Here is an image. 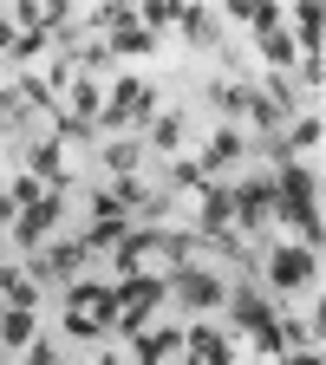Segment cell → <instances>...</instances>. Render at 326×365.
<instances>
[{"mask_svg":"<svg viewBox=\"0 0 326 365\" xmlns=\"http://www.w3.org/2000/svg\"><path fill=\"white\" fill-rule=\"evenodd\" d=\"M261 66H268V72H287V66H300L294 39H287V33H268V39H261Z\"/></svg>","mask_w":326,"mask_h":365,"instance_id":"obj_26","label":"cell"},{"mask_svg":"<svg viewBox=\"0 0 326 365\" xmlns=\"http://www.w3.org/2000/svg\"><path fill=\"white\" fill-rule=\"evenodd\" d=\"M274 365H326V359H320V346H294V352H281Z\"/></svg>","mask_w":326,"mask_h":365,"instance_id":"obj_35","label":"cell"},{"mask_svg":"<svg viewBox=\"0 0 326 365\" xmlns=\"http://www.w3.org/2000/svg\"><path fill=\"white\" fill-rule=\"evenodd\" d=\"M228 196H235V228H268L274 209H281V196H274V176H268V170L248 176L242 190H228Z\"/></svg>","mask_w":326,"mask_h":365,"instance_id":"obj_5","label":"cell"},{"mask_svg":"<svg viewBox=\"0 0 326 365\" xmlns=\"http://www.w3.org/2000/svg\"><path fill=\"white\" fill-rule=\"evenodd\" d=\"M151 144H157L163 157L183 144V111H157V124H151Z\"/></svg>","mask_w":326,"mask_h":365,"instance_id":"obj_29","label":"cell"},{"mask_svg":"<svg viewBox=\"0 0 326 365\" xmlns=\"http://www.w3.org/2000/svg\"><path fill=\"white\" fill-rule=\"evenodd\" d=\"M59 215H66V190H46L33 209H20V222H14V228H20V248H39L46 228H53Z\"/></svg>","mask_w":326,"mask_h":365,"instance_id":"obj_9","label":"cell"},{"mask_svg":"<svg viewBox=\"0 0 326 365\" xmlns=\"http://www.w3.org/2000/svg\"><path fill=\"white\" fill-rule=\"evenodd\" d=\"M33 339H39L33 307H7V313H0V346H33Z\"/></svg>","mask_w":326,"mask_h":365,"instance_id":"obj_19","label":"cell"},{"mask_svg":"<svg viewBox=\"0 0 326 365\" xmlns=\"http://www.w3.org/2000/svg\"><path fill=\"white\" fill-rule=\"evenodd\" d=\"M176 14H183V7H176V0H144V7H137V26H144V33L157 39L163 26H176Z\"/></svg>","mask_w":326,"mask_h":365,"instance_id":"obj_28","label":"cell"},{"mask_svg":"<svg viewBox=\"0 0 326 365\" xmlns=\"http://www.w3.org/2000/svg\"><path fill=\"white\" fill-rule=\"evenodd\" d=\"M203 105H209V111H222V118H248V85H235V78H209Z\"/></svg>","mask_w":326,"mask_h":365,"instance_id":"obj_18","label":"cell"},{"mask_svg":"<svg viewBox=\"0 0 326 365\" xmlns=\"http://www.w3.org/2000/svg\"><path fill=\"white\" fill-rule=\"evenodd\" d=\"M46 46H53V26H33V33H20V46H14L7 59H14V66H26V59H39V53H46Z\"/></svg>","mask_w":326,"mask_h":365,"instance_id":"obj_31","label":"cell"},{"mask_svg":"<svg viewBox=\"0 0 326 365\" xmlns=\"http://www.w3.org/2000/svg\"><path fill=\"white\" fill-rule=\"evenodd\" d=\"M66 307H72V313H98V319H111V333H118V287H105V281H78V287L66 294Z\"/></svg>","mask_w":326,"mask_h":365,"instance_id":"obj_14","label":"cell"},{"mask_svg":"<svg viewBox=\"0 0 326 365\" xmlns=\"http://www.w3.org/2000/svg\"><path fill=\"white\" fill-rule=\"evenodd\" d=\"M14 222H20V202H14L7 190H0V228H14Z\"/></svg>","mask_w":326,"mask_h":365,"instance_id":"obj_38","label":"cell"},{"mask_svg":"<svg viewBox=\"0 0 326 365\" xmlns=\"http://www.w3.org/2000/svg\"><path fill=\"white\" fill-rule=\"evenodd\" d=\"M157 85H144V78H118L111 85V105L98 111V124L105 130H124V124H157Z\"/></svg>","mask_w":326,"mask_h":365,"instance_id":"obj_4","label":"cell"},{"mask_svg":"<svg viewBox=\"0 0 326 365\" xmlns=\"http://www.w3.org/2000/svg\"><path fill=\"white\" fill-rule=\"evenodd\" d=\"M176 26H183V39H190V53H222V20L209 7H183Z\"/></svg>","mask_w":326,"mask_h":365,"instance_id":"obj_13","label":"cell"},{"mask_svg":"<svg viewBox=\"0 0 326 365\" xmlns=\"http://www.w3.org/2000/svg\"><path fill=\"white\" fill-rule=\"evenodd\" d=\"M170 300V281L163 274H137V281H118V333L124 339H137L151 327V313Z\"/></svg>","mask_w":326,"mask_h":365,"instance_id":"obj_3","label":"cell"},{"mask_svg":"<svg viewBox=\"0 0 326 365\" xmlns=\"http://www.w3.org/2000/svg\"><path fill=\"white\" fill-rule=\"evenodd\" d=\"M0 137H7V130H0Z\"/></svg>","mask_w":326,"mask_h":365,"instance_id":"obj_40","label":"cell"},{"mask_svg":"<svg viewBox=\"0 0 326 365\" xmlns=\"http://www.w3.org/2000/svg\"><path fill=\"white\" fill-rule=\"evenodd\" d=\"M26 365H59V359H53V346H46V339H33V346H26Z\"/></svg>","mask_w":326,"mask_h":365,"instance_id":"obj_37","label":"cell"},{"mask_svg":"<svg viewBox=\"0 0 326 365\" xmlns=\"http://www.w3.org/2000/svg\"><path fill=\"white\" fill-rule=\"evenodd\" d=\"M183 190H196V196L209 190V176L196 170V157H183V163H170V182H163V196H183Z\"/></svg>","mask_w":326,"mask_h":365,"instance_id":"obj_25","label":"cell"},{"mask_svg":"<svg viewBox=\"0 0 326 365\" xmlns=\"http://www.w3.org/2000/svg\"><path fill=\"white\" fill-rule=\"evenodd\" d=\"M0 294H7V307H33L39 300L33 281H26V267H14V261H0Z\"/></svg>","mask_w":326,"mask_h":365,"instance_id":"obj_24","label":"cell"},{"mask_svg":"<svg viewBox=\"0 0 326 365\" xmlns=\"http://www.w3.org/2000/svg\"><path fill=\"white\" fill-rule=\"evenodd\" d=\"M274 196H281V215L294 235H300V248H313L320 255V209H313V176H307V163L300 157H281L274 163Z\"/></svg>","mask_w":326,"mask_h":365,"instance_id":"obj_1","label":"cell"},{"mask_svg":"<svg viewBox=\"0 0 326 365\" xmlns=\"http://www.w3.org/2000/svg\"><path fill=\"white\" fill-rule=\"evenodd\" d=\"M26 176H39L46 190H66V144L59 137H39V144L26 150Z\"/></svg>","mask_w":326,"mask_h":365,"instance_id":"obj_11","label":"cell"},{"mask_svg":"<svg viewBox=\"0 0 326 365\" xmlns=\"http://www.w3.org/2000/svg\"><path fill=\"white\" fill-rule=\"evenodd\" d=\"M91 130H98V124H85V118H72V111L53 118V137H59V144H91Z\"/></svg>","mask_w":326,"mask_h":365,"instance_id":"obj_32","label":"cell"},{"mask_svg":"<svg viewBox=\"0 0 326 365\" xmlns=\"http://www.w3.org/2000/svg\"><path fill=\"white\" fill-rule=\"evenodd\" d=\"M131 352H137V365H163V359L183 352V333L176 327H144V333L131 339Z\"/></svg>","mask_w":326,"mask_h":365,"instance_id":"obj_15","label":"cell"},{"mask_svg":"<svg viewBox=\"0 0 326 365\" xmlns=\"http://www.w3.org/2000/svg\"><path fill=\"white\" fill-rule=\"evenodd\" d=\"M242 150H248V144H242V130H215L209 144H203V157H196V170L215 176V170H228V163H242Z\"/></svg>","mask_w":326,"mask_h":365,"instance_id":"obj_16","label":"cell"},{"mask_svg":"<svg viewBox=\"0 0 326 365\" xmlns=\"http://www.w3.org/2000/svg\"><path fill=\"white\" fill-rule=\"evenodd\" d=\"M228 313H235V327L255 339V352H261V365H274V359H281V313H274L268 300H261V287L255 281H242L235 294H228L222 300Z\"/></svg>","mask_w":326,"mask_h":365,"instance_id":"obj_2","label":"cell"},{"mask_svg":"<svg viewBox=\"0 0 326 365\" xmlns=\"http://www.w3.org/2000/svg\"><path fill=\"white\" fill-rule=\"evenodd\" d=\"M98 365H118V359H111V352H105V359H98Z\"/></svg>","mask_w":326,"mask_h":365,"instance_id":"obj_39","label":"cell"},{"mask_svg":"<svg viewBox=\"0 0 326 365\" xmlns=\"http://www.w3.org/2000/svg\"><path fill=\"white\" fill-rule=\"evenodd\" d=\"M7 196H14L20 209H33V202L46 196V182H39V176H14V190H7Z\"/></svg>","mask_w":326,"mask_h":365,"instance_id":"obj_34","label":"cell"},{"mask_svg":"<svg viewBox=\"0 0 326 365\" xmlns=\"http://www.w3.org/2000/svg\"><path fill=\"white\" fill-rule=\"evenodd\" d=\"M228 14H235V20H248V26H255V39L281 33V7H268V0H235Z\"/></svg>","mask_w":326,"mask_h":365,"instance_id":"obj_21","label":"cell"},{"mask_svg":"<svg viewBox=\"0 0 326 365\" xmlns=\"http://www.w3.org/2000/svg\"><path fill=\"white\" fill-rule=\"evenodd\" d=\"M137 163H144V144H131V137H111V144H105V170H111L118 182H131Z\"/></svg>","mask_w":326,"mask_h":365,"instance_id":"obj_20","label":"cell"},{"mask_svg":"<svg viewBox=\"0 0 326 365\" xmlns=\"http://www.w3.org/2000/svg\"><path fill=\"white\" fill-rule=\"evenodd\" d=\"M91 26H98V39H111V33L137 26V7H118V0H111V7H98V14H91Z\"/></svg>","mask_w":326,"mask_h":365,"instance_id":"obj_30","label":"cell"},{"mask_svg":"<svg viewBox=\"0 0 326 365\" xmlns=\"http://www.w3.org/2000/svg\"><path fill=\"white\" fill-rule=\"evenodd\" d=\"M66 333H72V339H105L111 319H98V313H66Z\"/></svg>","mask_w":326,"mask_h":365,"instance_id":"obj_33","label":"cell"},{"mask_svg":"<svg viewBox=\"0 0 326 365\" xmlns=\"http://www.w3.org/2000/svg\"><path fill=\"white\" fill-rule=\"evenodd\" d=\"M131 235V228H124V215H98V222H91V235H85V255H98V248H118Z\"/></svg>","mask_w":326,"mask_h":365,"instance_id":"obj_27","label":"cell"},{"mask_svg":"<svg viewBox=\"0 0 326 365\" xmlns=\"http://www.w3.org/2000/svg\"><path fill=\"white\" fill-rule=\"evenodd\" d=\"M170 294H176L183 307H196V313H209V307H222V300H228V287L215 281V274H203V267H190V261L170 274Z\"/></svg>","mask_w":326,"mask_h":365,"instance_id":"obj_7","label":"cell"},{"mask_svg":"<svg viewBox=\"0 0 326 365\" xmlns=\"http://www.w3.org/2000/svg\"><path fill=\"white\" fill-rule=\"evenodd\" d=\"M105 53H111V59H144V53H157V39H151L144 26H124V33L105 39Z\"/></svg>","mask_w":326,"mask_h":365,"instance_id":"obj_22","label":"cell"},{"mask_svg":"<svg viewBox=\"0 0 326 365\" xmlns=\"http://www.w3.org/2000/svg\"><path fill=\"white\" fill-rule=\"evenodd\" d=\"M320 33H326L320 0H300V7H294V53L300 59H320Z\"/></svg>","mask_w":326,"mask_h":365,"instance_id":"obj_17","label":"cell"},{"mask_svg":"<svg viewBox=\"0 0 326 365\" xmlns=\"http://www.w3.org/2000/svg\"><path fill=\"white\" fill-rule=\"evenodd\" d=\"M78 261H85V242H53V248H33L26 281H33V287H39V281H72V274H78Z\"/></svg>","mask_w":326,"mask_h":365,"instance_id":"obj_8","label":"cell"},{"mask_svg":"<svg viewBox=\"0 0 326 365\" xmlns=\"http://www.w3.org/2000/svg\"><path fill=\"white\" fill-rule=\"evenodd\" d=\"M20 46V26H14V14H0V53H14Z\"/></svg>","mask_w":326,"mask_h":365,"instance_id":"obj_36","label":"cell"},{"mask_svg":"<svg viewBox=\"0 0 326 365\" xmlns=\"http://www.w3.org/2000/svg\"><path fill=\"white\" fill-rule=\"evenodd\" d=\"M196 215H203V235H235V196H228L222 182H209L196 196Z\"/></svg>","mask_w":326,"mask_h":365,"instance_id":"obj_12","label":"cell"},{"mask_svg":"<svg viewBox=\"0 0 326 365\" xmlns=\"http://www.w3.org/2000/svg\"><path fill=\"white\" fill-rule=\"evenodd\" d=\"M72 118H85V124H98V111H105V91H98V78H72V105H66Z\"/></svg>","mask_w":326,"mask_h":365,"instance_id":"obj_23","label":"cell"},{"mask_svg":"<svg viewBox=\"0 0 326 365\" xmlns=\"http://www.w3.org/2000/svg\"><path fill=\"white\" fill-rule=\"evenodd\" d=\"M183 365H235V346L209 327H190L183 333Z\"/></svg>","mask_w":326,"mask_h":365,"instance_id":"obj_10","label":"cell"},{"mask_svg":"<svg viewBox=\"0 0 326 365\" xmlns=\"http://www.w3.org/2000/svg\"><path fill=\"white\" fill-rule=\"evenodd\" d=\"M313 274H320V255H313V248H300V242H287V248H274V255H268V281L281 287V294L307 287Z\"/></svg>","mask_w":326,"mask_h":365,"instance_id":"obj_6","label":"cell"}]
</instances>
